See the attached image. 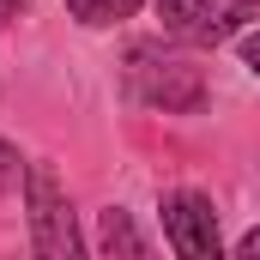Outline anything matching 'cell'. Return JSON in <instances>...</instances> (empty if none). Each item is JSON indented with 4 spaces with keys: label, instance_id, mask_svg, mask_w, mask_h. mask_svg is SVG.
Listing matches in <instances>:
<instances>
[{
    "label": "cell",
    "instance_id": "cell-1",
    "mask_svg": "<svg viewBox=\"0 0 260 260\" xmlns=\"http://www.w3.org/2000/svg\"><path fill=\"white\" fill-rule=\"evenodd\" d=\"M121 79H127V97L139 109H164V115L206 109V67L170 43H133L121 61Z\"/></svg>",
    "mask_w": 260,
    "mask_h": 260
},
{
    "label": "cell",
    "instance_id": "cell-2",
    "mask_svg": "<svg viewBox=\"0 0 260 260\" xmlns=\"http://www.w3.org/2000/svg\"><path fill=\"white\" fill-rule=\"evenodd\" d=\"M24 218H30V260H91L55 164L24 170Z\"/></svg>",
    "mask_w": 260,
    "mask_h": 260
},
{
    "label": "cell",
    "instance_id": "cell-3",
    "mask_svg": "<svg viewBox=\"0 0 260 260\" xmlns=\"http://www.w3.org/2000/svg\"><path fill=\"white\" fill-rule=\"evenodd\" d=\"M260 12V0H157V18L176 43L194 49H218L224 37H236L248 18Z\"/></svg>",
    "mask_w": 260,
    "mask_h": 260
},
{
    "label": "cell",
    "instance_id": "cell-4",
    "mask_svg": "<svg viewBox=\"0 0 260 260\" xmlns=\"http://www.w3.org/2000/svg\"><path fill=\"white\" fill-rule=\"evenodd\" d=\"M164 212V236H170V254L176 260H230L224 254V236H218V212L212 200L194 188H170L157 200Z\"/></svg>",
    "mask_w": 260,
    "mask_h": 260
},
{
    "label": "cell",
    "instance_id": "cell-5",
    "mask_svg": "<svg viewBox=\"0 0 260 260\" xmlns=\"http://www.w3.org/2000/svg\"><path fill=\"white\" fill-rule=\"evenodd\" d=\"M145 0H67V12L79 18V24H91V30H103V24H121V18H133Z\"/></svg>",
    "mask_w": 260,
    "mask_h": 260
},
{
    "label": "cell",
    "instance_id": "cell-6",
    "mask_svg": "<svg viewBox=\"0 0 260 260\" xmlns=\"http://www.w3.org/2000/svg\"><path fill=\"white\" fill-rule=\"evenodd\" d=\"M103 242H109V254H121V260H151V254H145V242L133 236V218L121 212V206L103 212Z\"/></svg>",
    "mask_w": 260,
    "mask_h": 260
},
{
    "label": "cell",
    "instance_id": "cell-7",
    "mask_svg": "<svg viewBox=\"0 0 260 260\" xmlns=\"http://www.w3.org/2000/svg\"><path fill=\"white\" fill-rule=\"evenodd\" d=\"M24 170H30V164H24V157H18V151H12V145H6V139H0V194H12V188H18V176H24Z\"/></svg>",
    "mask_w": 260,
    "mask_h": 260
},
{
    "label": "cell",
    "instance_id": "cell-8",
    "mask_svg": "<svg viewBox=\"0 0 260 260\" xmlns=\"http://www.w3.org/2000/svg\"><path fill=\"white\" fill-rule=\"evenodd\" d=\"M230 260H260V224L242 236V242H236V254H230Z\"/></svg>",
    "mask_w": 260,
    "mask_h": 260
},
{
    "label": "cell",
    "instance_id": "cell-9",
    "mask_svg": "<svg viewBox=\"0 0 260 260\" xmlns=\"http://www.w3.org/2000/svg\"><path fill=\"white\" fill-rule=\"evenodd\" d=\"M242 67L260 79V30H254V37H242Z\"/></svg>",
    "mask_w": 260,
    "mask_h": 260
},
{
    "label": "cell",
    "instance_id": "cell-10",
    "mask_svg": "<svg viewBox=\"0 0 260 260\" xmlns=\"http://www.w3.org/2000/svg\"><path fill=\"white\" fill-rule=\"evenodd\" d=\"M24 6H30V0H0V30H6V24H12V18L24 12Z\"/></svg>",
    "mask_w": 260,
    "mask_h": 260
}]
</instances>
